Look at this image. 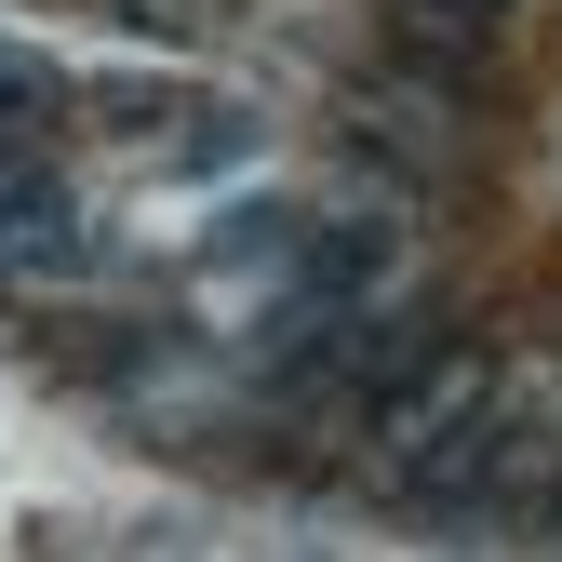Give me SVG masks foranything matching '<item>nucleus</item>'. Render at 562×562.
Instances as JSON below:
<instances>
[{
  "label": "nucleus",
  "mask_w": 562,
  "mask_h": 562,
  "mask_svg": "<svg viewBox=\"0 0 562 562\" xmlns=\"http://www.w3.org/2000/svg\"><path fill=\"white\" fill-rule=\"evenodd\" d=\"M54 108H67V81H54L27 41H0V148H41V134H54Z\"/></svg>",
  "instance_id": "nucleus-1"
},
{
  "label": "nucleus",
  "mask_w": 562,
  "mask_h": 562,
  "mask_svg": "<svg viewBox=\"0 0 562 562\" xmlns=\"http://www.w3.org/2000/svg\"><path fill=\"white\" fill-rule=\"evenodd\" d=\"M522 496H536V509H549V522H562V456H549V469H536V482H522Z\"/></svg>",
  "instance_id": "nucleus-2"
}]
</instances>
